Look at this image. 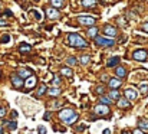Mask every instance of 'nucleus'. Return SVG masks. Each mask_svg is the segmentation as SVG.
Segmentation results:
<instances>
[{
    "mask_svg": "<svg viewBox=\"0 0 148 134\" xmlns=\"http://www.w3.org/2000/svg\"><path fill=\"white\" fill-rule=\"evenodd\" d=\"M59 118H61L65 124H73V122L78 121V114H76L73 110L66 108V110H62V111L59 112Z\"/></svg>",
    "mask_w": 148,
    "mask_h": 134,
    "instance_id": "f257e3e1",
    "label": "nucleus"
},
{
    "mask_svg": "<svg viewBox=\"0 0 148 134\" xmlns=\"http://www.w3.org/2000/svg\"><path fill=\"white\" fill-rule=\"evenodd\" d=\"M68 39H69V43H71V46L72 48H76V49H82V48H88V43L78 35V33H71L69 36H68Z\"/></svg>",
    "mask_w": 148,
    "mask_h": 134,
    "instance_id": "f03ea898",
    "label": "nucleus"
},
{
    "mask_svg": "<svg viewBox=\"0 0 148 134\" xmlns=\"http://www.w3.org/2000/svg\"><path fill=\"white\" fill-rule=\"evenodd\" d=\"M95 43L99 45V46H114L115 45V42L112 39H106V38H102V36H96Z\"/></svg>",
    "mask_w": 148,
    "mask_h": 134,
    "instance_id": "7ed1b4c3",
    "label": "nucleus"
},
{
    "mask_svg": "<svg viewBox=\"0 0 148 134\" xmlns=\"http://www.w3.org/2000/svg\"><path fill=\"white\" fill-rule=\"evenodd\" d=\"M147 56H148V53H147V51H144V49H138V51H135L134 55H132V58H134L135 61H139V62L147 61Z\"/></svg>",
    "mask_w": 148,
    "mask_h": 134,
    "instance_id": "20e7f679",
    "label": "nucleus"
},
{
    "mask_svg": "<svg viewBox=\"0 0 148 134\" xmlns=\"http://www.w3.org/2000/svg\"><path fill=\"white\" fill-rule=\"evenodd\" d=\"M94 112H95V114H99V115H108V114H109V108H108V105H105V104H99V105H95V107H94Z\"/></svg>",
    "mask_w": 148,
    "mask_h": 134,
    "instance_id": "39448f33",
    "label": "nucleus"
},
{
    "mask_svg": "<svg viewBox=\"0 0 148 134\" xmlns=\"http://www.w3.org/2000/svg\"><path fill=\"white\" fill-rule=\"evenodd\" d=\"M78 22H79V25H83V26L95 25V19L91 18V16H81V18H78Z\"/></svg>",
    "mask_w": 148,
    "mask_h": 134,
    "instance_id": "423d86ee",
    "label": "nucleus"
},
{
    "mask_svg": "<svg viewBox=\"0 0 148 134\" xmlns=\"http://www.w3.org/2000/svg\"><path fill=\"white\" fill-rule=\"evenodd\" d=\"M46 15H48L49 19H58L59 18V12H58L56 7H48L46 9Z\"/></svg>",
    "mask_w": 148,
    "mask_h": 134,
    "instance_id": "0eeeda50",
    "label": "nucleus"
},
{
    "mask_svg": "<svg viewBox=\"0 0 148 134\" xmlns=\"http://www.w3.org/2000/svg\"><path fill=\"white\" fill-rule=\"evenodd\" d=\"M36 82H38V79H36V76H29L28 79H26V84H25V87H26V91H29V89H32L35 85H36Z\"/></svg>",
    "mask_w": 148,
    "mask_h": 134,
    "instance_id": "6e6552de",
    "label": "nucleus"
},
{
    "mask_svg": "<svg viewBox=\"0 0 148 134\" xmlns=\"http://www.w3.org/2000/svg\"><path fill=\"white\" fill-rule=\"evenodd\" d=\"M124 94H125V98H128V99H137V97H138V94L135 92L134 88H126Z\"/></svg>",
    "mask_w": 148,
    "mask_h": 134,
    "instance_id": "1a4fd4ad",
    "label": "nucleus"
},
{
    "mask_svg": "<svg viewBox=\"0 0 148 134\" xmlns=\"http://www.w3.org/2000/svg\"><path fill=\"white\" fill-rule=\"evenodd\" d=\"M104 33H105L106 36H111V38H114V36H116V29H115L114 26L108 25V26H105V29H104Z\"/></svg>",
    "mask_w": 148,
    "mask_h": 134,
    "instance_id": "9d476101",
    "label": "nucleus"
},
{
    "mask_svg": "<svg viewBox=\"0 0 148 134\" xmlns=\"http://www.w3.org/2000/svg\"><path fill=\"white\" fill-rule=\"evenodd\" d=\"M12 84H13L15 88H20L22 84H23V81H22V78H20L19 75H13V76H12Z\"/></svg>",
    "mask_w": 148,
    "mask_h": 134,
    "instance_id": "9b49d317",
    "label": "nucleus"
},
{
    "mask_svg": "<svg viewBox=\"0 0 148 134\" xmlns=\"http://www.w3.org/2000/svg\"><path fill=\"white\" fill-rule=\"evenodd\" d=\"M108 85H109L112 89H116V88H119V85H121V79H119V78H111L109 82H108Z\"/></svg>",
    "mask_w": 148,
    "mask_h": 134,
    "instance_id": "f8f14e48",
    "label": "nucleus"
},
{
    "mask_svg": "<svg viewBox=\"0 0 148 134\" xmlns=\"http://www.w3.org/2000/svg\"><path fill=\"white\" fill-rule=\"evenodd\" d=\"M17 74H19V76H20V78H26V79H28L29 76H32V71H30V69H28V68H26V69H19V72H17Z\"/></svg>",
    "mask_w": 148,
    "mask_h": 134,
    "instance_id": "ddd939ff",
    "label": "nucleus"
},
{
    "mask_svg": "<svg viewBox=\"0 0 148 134\" xmlns=\"http://www.w3.org/2000/svg\"><path fill=\"white\" fill-rule=\"evenodd\" d=\"M115 74H116V76H119V78H124V76H126V69H125L124 66H116V69H115Z\"/></svg>",
    "mask_w": 148,
    "mask_h": 134,
    "instance_id": "4468645a",
    "label": "nucleus"
},
{
    "mask_svg": "<svg viewBox=\"0 0 148 134\" xmlns=\"http://www.w3.org/2000/svg\"><path fill=\"white\" fill-rule=\"evenodd\" d=\"M138 127H139L142 131H148V120H147V118H141L139 122H138Z\"/></svg>",
    "mask_w": 148,
    "mask_h": 134,
    "instance_id": "2eb2a0df",
    "label": "nucleus"
},
{
    "mask_svg": "<svg viewBox=\"0 0 148 134\" xmlns=\"http://www.w3.org/2000/svg\"><path fill=\"white\" fill-rule=\"evenodd\" d=\"M19 51H20V53H29V52L32 51V46L28 45V43H22V45L19 46Z\"/></svg>",
    "mask_w": 148,
    "mask_h": 134,
    "instance_id": "dca6fc26",
    "label": "nucleus"
},
{
    "mask_svg": "<svg viewBox=\"0 0 148 134\" xmlns=\"http://www.w3.org/2000/svg\"><path fill=\"white\" fill-rule=\"evenodd\" d=\"M50 5H52V7L59 9V7L65 6V0H50Z\"/></svg>",
    "mask_w": 148,
    "mask_h": 134,
    "instance_id": "f3484780",
    "label": "nucleus"
},
{
    "mask_svg": "<svg viewBox=\"0 0 148 134\" xmlns=\"http://www.w3.org/2000/svg\"><path fill=\"white\" fill-rule=\"evenodd\" d=\"M118 107H121V108H128V107H131V104H129L128 98H124V99H118Z\"/></svg>",
    "mask_w": 148,
    "mask_h": 134,
    "instance_id": "a211bd4d",
    "label": "nucleus"
},
{
    "mask_svg": "<svg viewBox=\"0 0 148 134\" xmlns=\"http://www.w3.org/2000/svg\"><path fill=\"white\" fill-rule=\"evenodd\" d=\"M48 94H49L50 97H59V95H61V89H59V88H49V89H48Z\"/></svg>",
    "mask_w": 148,
    "mask_h": 134,
    "instance_id": "6ab92c4d",
    "label": "nucleus"
},
{
    "mask_svg": "<svg viewBox=\"0 0 148 134\" xmlns=\"http://www.w3.org/2000/svg\"><path fill=\"white\" fill-rule=\"evenodd\" d=\"M61 74L65 75V76H68V78H71V76L73 75V72H72L71 68H62V69H61Z\"/></svg>",
    "mask_w": 148,
    "mask_h": 134,
    "instance_id": "aec40b11",
    "label": "nucleus"
},
{
    "mask_svg": "<svg viewBox=\"0 0 148 134\" xmlns=\"http://www.w3.org/2000/svg\"><path fill=\"white\" fill-rule=\"evenodd\" d=\"M82 6L83 7H91V6H95V3H96V0H82Z\"/></svg>",
    "mask_w": 148,
    "mask_h": 134,
    "instance_id": "412c9836",
    "label": "nucleus"
},
{
    "mask_svg": "<svg viewBox=\"0 0 148 134\" xmlns=\"http://www.w3.org/2000/svg\"><path fill=\"white\" fill-rule=\"evenodd\" d=\"M138 88H139V91H141V94H142V95H147V94H148V85H147V84H144V82H142V84H139V87H138Z\"/></svg>",
    "mask_w": 148,
    "mask_h": 134,
    "instance_id": "4be33fe9",
    "label": "nucleus"
},
{
    "mask_svg": "<svg viewBox=\"0 0 148 134\" xmlns=\"http://www.w3.org/2000/svg\"><path fill=\"white\" fill-rule=\"evenodd\" d=\"M118 62H119V58L118 56H114V58H111V61L106 64L108 66H115V65H118Z\"/></svg>",
    "mask_w": 148,
    "mask_h": 134,
    "instance_id": "5701e85b",
    "label": "nucleus"
},
{
    "mask_svg": "<svg viewBox=\"0 0 148 134\" xmlns=\"http://www.w3.org/2000/svg\"><path fill=\"white\" fill-rule=\"evenodd\" d=\"M109 98H112V99H119V92L116 91V89H112L111 92H109Z\"/></svg>",
    "mask_w": 148,
    "mask_h": 134,
    "instance_id": "b1692460",
    "label": "nucleus"
},
{
    "mask_svg": "<svg viewBox=\"0 0 148 134\" xmlns=\"http://www.w3.org/2000/svg\"><path fill=\"white\" fill-rule=\"evenodd\" d=\"M88 35H89L91 38H95V36L98 35V28H91V29L88 30Z\"/></svg>",
    "mask_w": 148,
    "mask_h": 134,
    "instance_id": "393cba45",
    "label": "nucleus"
},
{
    "mask_svg": "<svg viewBox=\"0 0 148 134\" xmlns=\"http://www.w3.org/2000/svg\"><path fill=\"white\" fill-rule=\"evenodd\" d=\"M101 102L105 104V105H111L112 104V98H108V97H101Z\"/></svg>",
    "mask_w": 148,
    "mask_h": 134,
    "instance_id": "a878e982",
    "label": "nucleus"
},
{
    "mask_svg": "<svg viewBox=\"0 0 148 134\" xmlns=\"http://www.w3.org/2000/svg\"><path fill=\"white\" fill-rule=\"evenodd\" d=\"M89 59H91V58H89L88 55H83V56H81V64H82V65H88V64H89Z\"/></svg>",
    "mask_w": 148,
    "mask_h": 134,
    "instance_id": "bb28decb",
    "label": "nucleus"
},
{
    "mask_svg": "<svg viewBox=\"0 0 148 134\" xmlns=\"http://www.w3.org/2000/svg\"><path fill=\"white\" fill-rule=\"evenodd\" d=\"M5 124H6V125H7V127H9L10 130H15V128L17 127V124H16V121H6Z\"/></svg>",
    "mask_w": 148,
    "mask_h": 134,
    "instance_id": "cd10ccee",
    "label": "nucleus"
},
{
    "mask_svg": "<svg viewBox=\"0 0 148 134\" xmlns=\"http://www.w3.org/2000/svg\"><path fill=\"white\" fill-rule=\"evenodd\" d=\"M0 42H2V43H9L10 42V36L9 35H3L2 39H0Z\"/></svg>",
    "mask_w": 148,
    "mask_h": 134,
    "instance_id": "c85d7f7f",
    "label": "nucleus"
},
{
    "mask_svg": "<svg viewBox=\"0 0 148 134\" xmlns=\"http://www.w3.org/2000/svg\"><path fill=\"white\" fill-rule=\"evenodd\" d=\"M68 65H71V66L76 65V59H75L73 56H69V58H68Z\"/></svg>",
    "mask_w": 148,
    "mask_h": 134,
    "instance_id": "c756f323",
    "label": "nucleus"
},
{
    "mask_svg": "<svg viewBox=\"0 0 148 134\" xmlns=\"http://www.w3.org/2000/svg\"><path fill=\"white\" fill-rule=\"evenodd\" d=\"M46 91H48V89H46V85H42V87L39 88V91H38V95H43Z\"/></svg>",
    "mask_w": 148,
    "mask_h": 134,
    "instance_id": "7c9ffc66",
    "label": "nucleus"
},
{
    "mask_svg": "<svg viewBox=\"0 0 148 134\" xmlns=\"http://www.w3.org/2000/svg\"><path fill=\"white\" fill-rule=\"evenodd\" d=\"M32 13H33V16L38 19V20H40L42 19V16H40V13H39V10H32Z\"/></svg>",
    "mask_w": 148,
    "mask_h": 134,
    "instance_id": "2f4dec72",
    "label": "nucleus"
},
{
    "mask_svg": "<svg viewBox=\"0 0 148 134\" xmlns=\"http://www.w3.org/2000/svg\"><path fill=\"white\" fill-rule=\"evenodd\" d=\"M39 134H46V128H45L43 125L39 127Z\"/></svg>",
    "mask_w": 148,
    "mask_h": 134,
    "instance_id": "473e14b6",
    "label": "nucleus"
},
{
    "mask_svg": "<svg viewBox=\"0 0 148 134\" xmlns=\"http://www.w3.org/2000/svg\"><path fill=\"white\" fill-rule=\"evenodd\" d=\"M5 114H6V110L5 108H0V118H3Z\"/></svg>",
    "mask_w": 148,
    "mask_h": 134,
    "instance_id": "72a5a7b5",
    "label": "nucleus"
},
{
    "mask_svg": "<svg viewBox=\"0 0 148 134\" xmlns=\"http://www.w3.org/2000/svg\"><path fill=\"white\" fill-rule=\"evenodd\" d=\"M85 128H86V125H85V124H81V125H79V127H78L76 130H78V131H83Z\"/></svg>",
    "mask_w": 148,
    "mask_h": 134,
    "instance_id": "f704fd0d",
    "label": "nucleus"
},
{
    "mask_svg": "<svg viewBox=\"0 0 148 134\" xmlns=\"http://www.w3.org/2000/svg\"><path fill=\"white\" fill-rule=\"evenodd\" d=\"M142 30H144V32H147V33H148V22H147V23H144V25H142Z\"/></svg>",
    "mask_w": 148,
    "mask_h": 134,
    "instance_id": "c9c22d12",
    "label": "nucleus"
},
{
    "mask_svg": "<svg viewBox=\"0 0 148 134\" xmlns=\"http://www.w3.org/2000/svg\"><path fill=\"white\" fill-rule=\"evenodd\" d=\"M119 23H121V26H122V28H125V26H126V25H125L126 22H125V19H122V18L119 19Z\"/></svg>",
    "mask_w": 148,
    "mask_h": 134,
    "instance_id": "e433bc0d",
    "label": "nucleus"
},
{
    "mask_svg": "<svg viewBox=\"0 0 148 134\" xmlns=\"http://www.w3.org/2000/svg\"><path fill=\"white\" fill-rule=\"evenodd\" d=\"M53 84H55V85H59V76H58V75L53 78Z\"/></svg>",
    "mask_w": 148,
    "mask_h": 134,
    "instance_id": "4c0bfd02",
    "label": "nucleus"
},
{
    "mask_svg": "<svg viewBox=\"0 0 148 134\" xmlns=\"http://www.w3.org/2000/svg\"><path fill=\"white\" fill-rule=\"evenodd\" d=\"M52 107H53V108H59V107H61V102H58V101H55V102L52 104Z\"/></svg>",
    "mask_w": 148,
    "mask_h": 134,
    "instance_id": "58836bf2",
    "label": "nucleus"
},
{
    "mask_svg": "<svg viewBox=\"0 0 148 134\" xmlns=\"http://www.w3.org/2000/svg\"><path fill=\"white\" fill-rule=\"evenodd\" d=\"M0 26H7V22L5 19H0Z\"/></svg>",
    "mask_w": 148,
    "mask_h": 134,
    "instance_id": "ea45409f",
    "label": "nucleus"
},
{
    "mask_svg": "<svg viewBox=\"0 0 148 134\" xmlns=\"http://www.w3.org/2000/svg\"><path fill=\"white\" fill-rule=\"evenodd\" d=\"M96 92H98V94H102V92H104V88H102V87H98V88H96Z\"/></svg>",
    "mask_w": 148,
    "mask_h": 134,
    "instance_id": "a19ab883",
    "label": "nucleus"
},
{
    "mask_svg": "<svg viewBox=\"0 0 148 134\" xmlns=\"http://www.w3.org/2000/svg\"><path fill=\"white\" fill-rule=\"evenodd\" d=\"M134 134H144V131H142V130H139V128H137V130L134 131Z\"/></svg>",
    "mask_w": 148,
    "mask_h": 134,
    "instance_id": "79ce46f5",
    "label": "nucleus"
},
{
    "mask_svg": "<svg viewBox=\"0 0 148 134\" xmlns=\"http://www.w3.org/2000/svg\"><path fill=\"white\" fill-rule=\"evenodd\" d=\"M43 118H45V120L48 121V120L50 118V114H49V112H45V117H43Z\"/></svg>",
    "mask_w": 148,
    "mask_h": 134,
    "instance_id": "37998d69",
    "label": "nucleus"
},
{
    "mask_svg": "<svg viewBox=\"0 0 148 134\" xmlns=\"http://www.w3.org/2000/svg\"><path fill=\"white\" fill-rule=\"evenodd\" d=\"M12 117H13V118H15V117H17V112H16V111H13V112H12Z\"/></svg>",
    "mask_w": 148,
    "mask_h": 134,
    "instance_id": "c03bdc74",
    "label": "nucleus"
},
{
    "mask_svg": "<svg viewBox=\"0 0 148 134\" xmlns=\"http://www.w3.org/2000/svg\"><path fill=\"white\" fill-rule=\"evenodd\" d=\"M104 134H111V131L109 130H104Z\"/></svg>",
    "mask_w": 148,
    "mask_h": 134,
    "instance_id": "a18cd8bd",
    "label": "nucleus"
},
{
    "mask_svg": "<svg viewBox=\"0 0 148 134\" xmlns=\"http://www.w3.org/2000/svg\"><path fill=\"white\" fill-rule=\"evenodd\" d=\"M0 134H3V127H0Z\"/></svg>",
    "mask_w": 148,
    "mask_h": 134,
    "instance_id": "49530a36",
    "label": "nucleus"
},
{
    "mask_svg": "<svg viewBox=\"0 0 148 134\" xmlns=\"http://www.w3.org/2000/svg\"><path fill=\"white\" fill-rule=\"evenodd\" d=\"M122 134H131V133H129V131H124Z\"/></svg>",
    "mask_w": 148,
    "mask_h": 134,
    "instance_id": "de8ad7c7",
    "label": "nucleus"
},
{
    "mask_svg": "<svg viewBox=\"0 0 148 134\" xmlns=\"http://www.w3.org/2000/svg\"><path fill=\"white\" fill-rule=\"evenodd\" d=\"M36 2H38V0H36Z\"/></svg>",
    "mask_w": 148,
    "mask_h": 134,
    "instance_id": "09e8293b",
    "label": "nucleus"
}]
</instances>
